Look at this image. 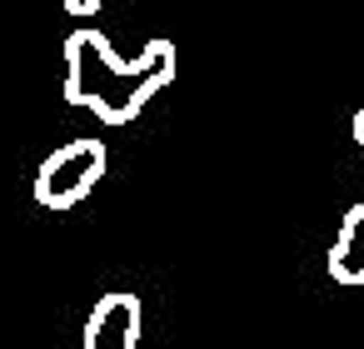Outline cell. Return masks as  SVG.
I'll return each instance as SVG.
<instances>
[{
    "label": "cell",
    "instance_id": "1",
    "mask_svg": "<svg viewBox=\"0 0 364 349\" xmlns=\"http://www.w3.org/2000/svg\"><path fill=\"white\" fill-rule=\"evenodd\" d=\"M175 80V41H150L135 60H120L90 26L65 36V100L85 105L105 125H130Z\"/></svg>",
    "mask_w": 364,
    "mask_h": 349
},
{
    "label": "cell",
    "instance_id": "2",
    "mask_svg": "<svg viewBox=\"0 0 364 349\" xmlns=\"http://www.w3.org/2000/svg\"><path fill=\"white\" fill-rule=\"evenodd\" d=\"M100 175H105V145L100 140L60 145L36 170V205L41 210H70L100 185Z\"/></svg>",
    "mask_w": 364,
    "mask_h": 349
},
{
    "label": "cell",
    "instance_id": "3",
    "mask_svg": "<svg viewBox=\"0 0 364 349\" xmlns=\"http://www.w3.org/2000/svg\"><path fill=\"white\" fill-rule=\"evenodd\" d=\"M135 344H140V299L115 289L90 309L80 349H135Z\"/></svg>",
    "mask_w": 364,
    "mask_h": 349
},
{
    "label": "cell",
    "instance_id": "4",
    "mask_svg": "<svg viewBox=\"0 0 364 349\" xmlns=\"http://www.w3.org/2000/svg\"><path fill=\"white\" fill-rule=\"evenodd\" d=\"M329 279L334 284H364V205H349L339 220V235L329 245Z\"/></svg>",
    "mask_w": 364,
    "mask_h": 349
},
{
    "label": "cell",
    "instance_id": "5",
    "mask_svg": "<svg viewBox=\"0 0 364 349\" xmlns=\"http://www.w3.org/2000/svg\"><path fill=\"white\" fill-rule=\"evenodd\" d=\"M60 6H65V16L90 21V16H100V6H105V0H60Z\"/></svg>",
    "mask_w": 364,
    "mask_h": 349
},
{
    "label": "cell",
    "instance_id": "6",
    "mask_svg": "<svg viewBox=\"0 0 364 349\" xmlns=\"http://www.w3.org/2000/svg\"><path fill=\"white\" fill-rule=\"evenodd\" d=\"M354 145H359V150H364V110H359V115H354Z\"/></svg>",
    "mask_w": 364,
    "mask_h": 349
}]
</instances>
